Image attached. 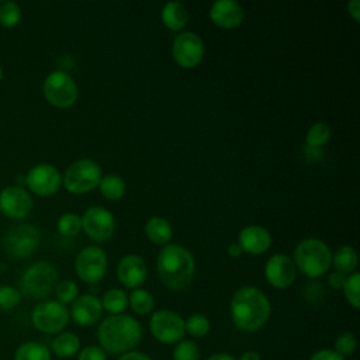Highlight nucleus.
Segmentation results:
<instances>
[{
    "mask_svg": "<svg viewBox=\"0 0 360 360\" xmlns=\"http://www.w3.org/2000/svg\"><path fill=\"white\" fill-rule=\"evenodd\" d=\"M270 311L269 298L257 287H240L232 295L231 318L240 330L255 332L260 329L269 321Z\"/></svg>",
    "mask_w": 360,
    "mask_h": 360,
    "instance_id": "1",
    "label": "nucleus"
},
{
    "mask_svg": "<svg viewBox=\"0 0 360 360\" xmlns=\"http://www.w3.org/2000/svg\"><path fill=\"white\" fill-rule=\"evenodd\" d=\"M141 338V323L135 318L124 314L110 315L97 329V339L101 349L112 354L131 352L139 343Z\"/></svg>",
    "mask_w": 360,
    "mask_h": 360,
    "instance_id": "2",
    "label": "nucleus"
},
{
    "mask_svg": "<svg viewBox=\"0 0 360 360\" xmlns=\"http://www.w3.org/2000/svg\"><path fill=\"white\" fill-rule=\"evenodd\" d=\"M156 269L167 288L183 290L194 277L195 263L193 255L184 246L169 243L159 252Z\"/></svg>",
    "mask_w": 360,
    "mask_h": 360,
    "instance_id": "3",
    "label": "nucleus"
},
{
    "mask_svg": "<svg viewBox=\"0 0 360 360\" xmlns=\"http://www.w3.org/2000/svg\"><path fill=\"white\" fill-rule=\"evenodd\" d=\"M294 264L305 276L315 278L325 274L332 263L328 245L319 239L309 238L300 242L294 250Z\"/></svg>",
    "mask_w": 360,
    "mask_h": 360,
    "instance_id": "4",
    "label": "nucleus"
},
{
    "mask_svg": "<svg viewBox=\"0 0 360 360\" xmlns=\"http://www.w3.org/2000/svg\"><path fill=\"white\" fill-rule=\"evenodd\" d=\"M58 277L59 273L52 263L37 262L24 270L18 290L21 295L32 300H42L55 290Z\"/></svg>",
    "mask_w": 360,
    "mask_h": 360,
    "instance_id": "5",
    "label": "nucleus"
},
{
    "mask_svg": "<svg viewBox=\"0 0 360 360\" xmlns=\"http://www.w3.org/2000/svg\"><path fill=\"white\" fill-rule=\"evenodd\" d=\"M41 232L31 224H18L8 228L1 239L6 255L11 259H25L39 246Z\"/></svg>",
    "mask_w": 360,
    "mask_h": 360,
    "instance_id": "6",
    "label": "nucleus"
},
{
    "mask_svg": "<svg viewBox=\"0 0 360 360\" xmlns=\"http://www.w3.org/2000/svg\"><path fill=\"white\" fill-rule=\"evenodd\" d=\"M101 180V169L91 159L73 162L62 179L66 190L72 194H84L96 188Z\"/></svg>",
    "mask_w": 360,
    "mask_h": 360,
    "instance_id": "7",
    "label": "nucleus"
},
{
    "mask_svg": "<svg viewBox=\"0 0 360 360\" xmlns=\"http://www.w3.org/2000/svg\"><path fill=\"white\" fill-rule=\"evenodd\" d=\"M46 101L56 108H68L77 98V86L73 77L63 70L51 72L42 86Z\"/></svg>",
    "mask_w": 360,
    "mask_h": 360,
    "instance_id": "8",
    "label": "nucleus"
},
{
    "mask_svg": "<svg viewBox=\"0 0 360 360\" xmlns=\"http://www.w3.org/2000/svg\"><path fill=\"white\" fill-rule=\"evenodd\" d=\"M31 322L39 332L49 335L59 333L69 322V311L66 305L56 300H45L34 307Z\"/></svg>",
    "mask_w": 360,
    "mask_h": 360,
    "instance_id": "9",
    "label": "nucleus"
},
{
    "mask_svg": "<svg viewBox=\"0 0 360 360\" xmlns=\"http://www.w3.org/2000/svg\"><path fill=\"white\" fill-rule=\"evenodd\" d=\"M149 328L153 338L162 343H177L186 335L183 318L170 309L156 311L149 321Z\"/></svg>",
    "mask_w": 360,
    "mask_h": 360,
    "instance_id": "10",
    "label": "nucleus"
},
{
    "mask_svg": "<svg viewBox=\"0 0 360 360\" xmlns=\"http://www.w3.org/2000/svg\"><path fill=\"white\" fill-rule=\"evenodd\" d=\"M75 270L79 278L86 283H97L107 271V255L98 246H87L79 252L75 260Z\"/></svg>",
    "mask_w": 360,
    "mask_h": 360,
    "instance_id": "11",
    "label": "nucleus"
},
{
    "mask_svg": "<svg viewBox=\"0 0 360 360\" xmlns=\"http://www.w3.org/2000/svg\"><path fill=\"white\" fill-rule=\"evenodd\" d=\"M25 184L34 194L49 197L60 188L62 176L53 165L39 163L28 170L25 176Z\"/></svg>",
    "mask_w": 360,
    "mask_h": 360,
    "instance_id": "12",
    "label": "nucleus"
},
{
    "mask_svg": "<svg viewBox=\"0 0 360 360\" xmlns=\"http://www.w3.org/2000/svg\"><path fill=\"white\" fill-rule=\"evenodd\" d=\"M82 219V228L86 235L97 242L107 240L115 228L112 214L104 207H90L84 211Z\"/></svg>",
    "mask_w": 360,
    "mask_h": 360,
    "instance_id": "13",
    "label": "nucleus"
},
{
    "mask_svg": "<svg viewBox=\"0 0 360 360\" xmlns=\"http://www.w3.org/2000/svg\"><path fill=\"white\" fill-rule=\"evenodd\" d=\"M31 194L20 186H7L0 191V212L8 219H22L32 210Z\"/></svg>",
    "mask_w": 360,
    "mask_h": 360,
    "instance_id": "14",
    "label": "nucleus"
},
{
    "mask_svg": "<svg viewBox=\"0 0 360 360\" xmlns=\"http://www.w3.org/2000/svg\"><path fill=\"white\" fill-rule=\"evenodd\" d=\"M204 56L202 39L191 31L179 34L173 41V58L183 68H193Z\"/></svg>",
    "mask_w": 360,
    "mask_h": 360,
    "instance_id": "15",
    "label": "nucleus"
},
{
    "mask_svg": "<svg viewBox=\"0 0 360 360\" xmlns=\"http://www.w3.org/2000/svg\"><path fill=\"white\" fill-rule=\"evenodd\" d=\"M266 280L276 288L290 287L297 276V267L294 262L283 253L273 255L264 266Z\"/></svg>",
    "mask_w": 360,
    "mask_h": 360,
    "instance_id": "16",
    "label": "nucleus"
},
{
    "mask_svg": "<svg viewBox=\"0 0 360 360\" xmlns=\"http://www.w3.org/2000/svg\"><path fill=\"white\" fill-rule=\"evenodd\" d=\"M70 315L73 321L80 326L94 325L103 315L101 301L93 294L79 295L72 302Z\"/></svg>",
    "mask_w": 360,
    "mask_h": 360,
    "instance_id": "17",
    "label": "nucleus"
},
{
    "mask_svg": "<svg viewBox=\"0 0 360 360\" xmlns=\"http://www.w3.org/2000/svg\"><path fill=\"white\" fill-rule=\"evenodd\" d=\"M117 274L121 284L128 288H138L146 280L148 269L141 256L127 255L120 260Z\"/></svg>",
    "mask_w": 360,
    "mask_h": 360,
    "instance_id": "18",
    "label": "nucleus"
},
{
    "mask_svg": "<svg viewBox=\"0 0 360 360\" xmlns=\"http://www.w3.org/2000/svg\"><path fill=\"white\" fill-rule=\"evenodd\" d=\"M210 18L221 28H235L243 20V8L233 0H218L211 4Z\"/></svg>",
    "mask_w": 360,
    "mask_h": 360,
    "instance_id": "19",
    "label": "nucleus"
},
{
    "mask_svg": "<svg viewBox=\"0 0 360 360\" xmlns=\"http://www.w3.org/2000/svg\"><path fill=\"white\" fill-rule=\"evenodd\" d=\"M242 252H248L252 255H259L266 252L271 245L270 232L260 225H249L245 226L239 232V242Z\"/></svg>",
    "mask_w": 360,
    "mask_h": 360,
    "instance_id": "20",
    "label": "nucleus"
},
{
    "mask_svg": "<svg viewBox=\"0 0 360 360\" xmlns=\"http://www.w3.org/2000/svg\"><path fill=\"white\" fill-rule=\"evenodd\" d=\"M80 349V339L72 332H59L51 343V352L62 359H69L77 354Z\"/></svg>",
    "mask_w": 360,
    "mask_h": 360,
    "instance_id": "21",
    "label": "nucleus"
},
{
    "mask_svg": "<svg viewBox=\"0 0 360 360\" xmlns=\"http://www.w3.org/2000/svg\"><path fill=\"white\" fill-rule=\"evenodd\" d=\"M187 8L179 1H170L162 8V21L170 30H181L187 24Z\"/></svg>",
    "mask_w": 360,
    "mask_h": 360,
    "instance_id": "22",
    "label": "nucleus"
},
{
    "mask_svg": "<svg viewBox=\"0 0 360 360\" xmlns=\"http://www.w3.org/2000/svg\"><path fill=\"white\" fill-rule=\"evenodd\" d=\"M145 233L146 236L158 245H165L172 238V225L167 219L162 217H153L150 218L145 225Z\"/></svg>",
    "mask_w": 360,
    "mask_h": 360,
    "instance_id": "23",
    "label": "nucleus"
},
{
    "mask_svg": "<svg viewBox=\"0 0 360 360\" xmlns=\"http://www.w3.org/2000/svg\"><path fill=\"white\" fill-rule=\"evenodd\" d=\"M14 360H51V350L37 340L24 342L14 352Z\"/></svg>",
    "mask_w": 360,
    "mask_h": 360,
    "instance_id": "24",
    "label": "nucleus"
},
{
    "mask_svg": "<svg viewBox=\"0 0 360 360\" xmlns=\"http://www.w3.org/2000/svg\"><path fill=\"white\" fill-rule=\"evenodd\" d=\"M332 263L336 271L342 274H352L357 266V253L352 246H340L332 256Z\"/></svg>",
    "mask_w": 360,
    "mask_h": 360,
    "instance_id": "25",
    "label": "nucleus"
},
{
    "mask_svg": "<svg viewBox=\"0 0 360 360\" xmlns=\"http://www.w3.org/2000/svg\"><path fill=\"white\" fill-rule=\"evenodd\" d=\"M101 307L111 315L122 314L128 307V297L122 290L111 288L104 292L101 300Z\"/></svg>",
    "mask_w": 360,
    "mask_h": 360,
    "instance_id": "26",
    "label": "nucleus"
},
{
    "mask_svg": "<svg viewBox=\"0 0 360 360\" xmlns=\"http://www.w3.org/2000/svg\"><path fill=\"white\" fill-rule=\"evenodd\" d=\"M128 304L131 305V308L135 314L146 315V314L152 312V309L155 307V298L148 290L135 288L128 298Z\"/></svg>",
    "mask_w": 360,
    "mask_h": 360,
    "instance_id": "27",
    "label": "nucleus"
},
{
    "mask_svg": "<svg viewBox=\"0 0 360 360\" xmlns=\"http://www.w3.org/2000/svg\"><path fill=\"white\" fill-rule=\"evenodd\" d=\"M98 186L101 194L108 200H118L125 193V181L117 174H107L101 177Z\"/></svg>",
    "mask_w": 360,
    "mask_h": 360,
    "instance_id": "28",
    "label": "nucleus"
},
{
    "mask_svg": "<svg viewBox=\"0 0 360 360\" xmlns=\"http://www.w3.org/2000/svg\"><path fill=\"white\" fill-rule=\"evenodd\" d=\"M210 321L202 314H193L184 321V329L186 333H188L193 338H202L210 332Z\"/></svg>",
    "mask_w": 360,
    "mask_h": 360,
    "instance_id": "29",
    "label": "nucleus"
},
{
    "mask_svg": "<svg viewBox=\"0 0 360 360\" xmlns=\"http://www.w3.org/2000/svg\"><path fill=\"white\" fill-rule=\"evenodd\" d=\"M330 138V128L325 122H315L307 132L305 141L311 148H319L325 145Z\"/></svg>",
    "mask_w": 360,
    "mask_h": 360,
    "instance_id": "30",
    "label": "nucleus"
},
{
    "mask_svg": "<svg viewBox=\"0 0 360 360\" xmlns=\"http://www.w3.org/2000/svg\"><path fill=\"white\" fill-rule=\"evenodd\" d=\"M21 20V8L14 1L0 3V25L4 28L15 27Z\"/></svg>",
    "mask_w": 360,
    "mask_h": 360,
    "instance_id": "31",
    "label": "nucleus"
},
{
    "mask_svg": "<svg viewBox=\"0 0 360 360\" xmlns=\"http://www.w3.org/2000/svg\"><path fill=\"white\" fill-rule=\"evenodd\" d=\"M21 292L17 287L10 284H0V311H10L21 302Z\"/></svg>",
    "mask_w": 360,
    "mask_h": 360,
    "instance_id": "32",
    "label": "nucleus"
},
{
    "mask_svg": "<svg viewBox=\"0 0 360 360\" xmlns=\"http://www.w3.org/2000/svg\"><path fill=\"white\" fill-rule=\"evenodd\" d=\"M56 228L58 232L63 236H75L82 229V219L73 212H66L59 217Z\"/></svg>",
    "mask_w": 360,
    "mask_h": 360,
    "instance_id": "33",
    "label": "nucleus"
},
{
    "mask_svg": "<svg viewBox=\"0 0 360 360\" xmlns=\"http://www.w3.org/2000/svg\"><path fill=\"white\" fill-rule=\"evenodd\" d=\"M343 292L347 300V302L353 308L360 307V274L359 273H352L343 284Z\"/></svg>",
    "mask_w": 360,
    "mask_h": 360,
    "instance_id": "34",
    "label": "nucleus"
},
{
    "mask_svg": "<svg viewBox=\"0 0 360 360\" xmlns=\"http://www.w3.org/2000/svg\"><path fill=\"white\" fill-rule=\"evenodd\" d=\"M55 294L58 298L56 301H59L60 304H72L79 297V288L75 281L63 280L56 284Z\"/></svg>",
    "mask_w": 360,
    "mask_h": 360,
    "instance_id": "35",
    "label": "nucleus"
},
{
    "mask_svg": "<svg viewBox=\"0 0 360 360\" xmlns=\"http://www.w3.org/2000/svg\"><path fill=\"white\" fill-rule=\"evenodd\" d=\"M173 360H200V349L193 340H180L173 350Z\"/></svg>",
    "mask_w": 360,
    "mask_h": 360,
    "instance_id": "36",
    "label": "nucleus"
},
{
    "mask_svg": "<svg viewBox=\"0 0 360 360\" xmlns=\"http://www.w3.org/2000/svg\"><path fill=\"white\" fill-rule=\"evenodd\" d=\"M356 347H357L356 336L350 332H343L336 338L333 350L346 359L347 356H352L354 353Z\"/></svg>",
    "mask_w": 360,
    "mask_h": 360,
    "instance_id": "37",
    "label": "nucleus"
},
{
    "mask_svg": "<svg viewBox=\"0 0 360 360\" xmlns=\"http://www.w3.org/2000/svg\"><path fill=\"white\" fill-rule=\"evenodd\" d=\"M77 360H107V354L98 346H86L79 352Z\"/></svg>",
    "mask_w": 360,
    "mask_h": 360,
    "instance_id": "38",
    "label": "nucleus"
},
{
    "mask_svg": "<svg viewBox=\"0 0 360 360\" xmlns=\"http://www.w3.org/2000/svg\"><path fill=\"white\" fill-rule=\"evenodd\" d=\"M309 360H346V359L332 349H321V350L315 352L309 357Z\"/></svg>",
    "mask_w": 360,
    "mask_h": 360,
    "instance_id": "39",
    "label": "nucleus"
},
{
    "mask_svg": "<svg viewBox=\"0 0 360 360\" xmlns=\"http://www.w3.org/2000/svg\"><path fill=\"white\" fill-rule=\"evenodd\" d=\"M345 280H346L345 274H342V273H339V271H333V273H330L329 277H328L329 285H330L332 288H335V290L342 288L343 284H345Z\"/></svg>",
    "mask_w": 360,
    "mask_h": 360,
    "instance_id": "40",
    "label": "nucleus"
},
{
    "mask_svg": "<svg viewBox=\"0 0 360 360\" xmlns=\"http://www.w3.org/2000/svg\"><path fill=\"white\" fill-rule=\"evenodd\" d=\"M118 360H150L149 356H146L142 352H127L124 353Z\"/></svg>",
    "mask_w": 360,
    "mask_h": 360,
    "instance_id": "41",
    "label": "nucleus"
},
{
    "mask_svg": "<svg viewBox=\"0 0 360 360\" xmlns=\"http://www.w3.org/2000/svg\"><path fill=\"white\" fill-rule=\"evenodd\" d=\"M347 10H349V13L352 14V17H353L356 21H359V18H360V1H359V0H352V1H349Z\"/></svg>",
    "mask_w": 360,
    "mask_h": 360,
    "instance_id": "42",
    "label": "nucleus"
},
{
    "mask_svg": "<svg viewBox=\"0 0 360 360\" xmlns=\"http://www.w3.org/2000/svg\"><path fill=\"white\" fill-rule=\"evenodd\" d=\"M228 255H229L231 257H239V256L242 255V249H240V246H239L236 242L231 243V245L228 246Z\"/></svg>",
    "mask_w": 360,
    "mask_h": 360,
    "instance_id": "43",
    "label": "nucleus"
},
{
    "mask_svg": "<svg viewBox=\"0 0 360 360\" xmlns=\"http://www.w3.org/2000/svg\"><path fill=\"white\" fill-rule=\"evenodd\" d=\"M238 360H262V359H260V356L256 352L248 350V352L242 353V356Z\"/></svg>",
    "mask_w": 360,
    "mask_h": 360,
    "instance_id": "44",
    "label": "nucleus"
},
{
    "mask_svg": "<svg viewBox=\"0 0 360 360\" xmlns=\"http://www.w3.org/2000/svg\"><path fill=\"white\" fill-rule=\"evenodd\" d=\"M208 360H236V359L228 353H215V354L210 356Z\"/></svg>",
    "mask_w": 360,
    "mask_h": 360,
    "instance_id": "45",
    "label": "nucleus"
},
{
    "mask_svg": "<svg viewBox=\"0 0 360 360\" xmlns=\"http://www.w3.org/2000/svg\"><path fill=\"white\" fill-rule=\"evenodd\" d=\"M3 76H4V70H3V68L0 66V82H1V79H3Z\"/></svg>",
    "mask_w": 360,
    "mask_h": 360,
    "instance_id": "46",
    "label": "nucleus"
}]
</instances>
